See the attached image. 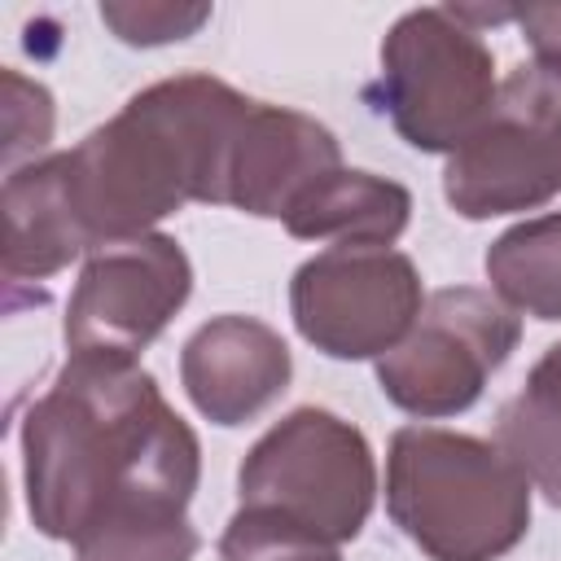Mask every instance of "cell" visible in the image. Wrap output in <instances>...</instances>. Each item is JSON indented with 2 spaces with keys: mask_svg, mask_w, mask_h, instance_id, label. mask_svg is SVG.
I'll list each match as a JSON object with an SVG mask.
<instances>
[{
  "mask_svg": "<svg viewBox=\"0 0 561 561\" xmlns=\"http://www.w3.org/2000/svg\"><path fill=\"white\" fill-rule=\"evenodd\" d=\"M202 482V443L153 373L114 355H66L22 416L31 526L75 543L127 513H184Z\"/></svg>",
  "mask_w": 561,
  "mask_h": 561,
  "instance_id": "cell-1",
  "label": "cell"
},
{
  "mask_svg": "<svg viewBox=\"0 0 561 561\" xmlns=\"http://www.w3.org/2000/svg\"><path fill=\"white\" fill-rule=\"evenodd\" d=\"M250 105L232 83L184 70L140 88L66 149V193L88 250L145 237L184 202L224 206L232 140Z\"/></svg>",
  "mask_w": 561,
  "mask_h": 561,
  "instance_id": "cell-2",
  "label": "cell"
},
{
  "mask_svg": "<svg viewBox=\"0 0 561 561\" xmlns=\"http://www.w3.org/2000/svg\"><path fill=\"white\" fill-rule=\"evenodd\" d=\"M530 482L486 438L403 425L386 451V513L430 561H500L530 530Z\"/></svg>",
  "mask_w": 561,
  "mask_h": 561,
  "instance_id": "cell-3",
  "label": "cell"
},
{
  "mask_svg": "<svg viewBox=\"0 0 561 561\" xmlns=\"http://www.w3.org/2000/svg\"><path fill=\"white\" fill-rule=\"evenodd\" d=\"M495 96V53L460 9H408L386 31L368 101L412 149H460L491 118Z\"/></svg>",
  "mask_w": 561,
  "mask_h": 561,
  "instance_id": "cell-4",
  "label": "cell"
},
{
  "mask_svg": "<svg viewBox=\"0 0 561 561\" xmlns=\"http://www.w3.org/2000/svg\"><path fill=\"white\" fill-rule=\"evenodd\" d=\"M250 508L280 513L329 543H351L377 504V460L359 425L329 408L285 412L237 469Z\"/></svg>",
  "mask_w": 561,
  "mask_h": 561,
  "instance_id": "cell-5",
  "label": "cell"
},
{
  "mask_svg": "<svg viewBox=\"0 0 561 561\" xmlns=\"http://www.w3.org/2000/svg\"><path fill=\"white\" fill-rule=\"evenodd\" d=\"M522 342V320L491 289L447 285L434 289L408 337L377 359L381 394L421 421L473 408Z\"/></svg>",
  "mask_w": 561,
  "mask_h": 561,
  "instance_id": "cell-6",
  "label": "cell"
},
{
  "mask_svg": "<svg viewBox=\"0 0 561 561\" xmlns=\"http://www.w3.org/2000/svg\"><path fill=\"white\" fill-rule=\"evenodd\" d=\"M425 307L416 263L394 245H329L298 263L289 316L329 359H381Z\"/></svg>",
  "mask_w": 561,
  "mask_h": 561,
  "instance_id": "cell-7",
  "label": "cell"
},
{
  "mask_svg": "<svg viewBox=\"0 0 561 561\" xmlns=\"http://www.w3.org/2000/svg\"><path fill=\"white\" fill-rule=\"evenodd\" d=\"M193 263L167 232L110 241L83 254L66 302L61 337L70 355L136 359L188 302Z\"/></svg>",
  "mask_w": 561,
  "mask_h": 561,
  "instance_id": "cell-8",
  "label": "cell"
},
{
  "mask_svg": "<svg viewBox=\"0 0 561 561\" xmlns=\"http://www.w3.org/2000/svg\"><path fill=\"white\" fill-rule=\"evenodd\" d=\"M552 149L530 110L500 88L491 118L447 153L443 197L460 219H495L539 210L557 197Z\"/></svg>",
  "mask_w": 561,
  "mask_h": 561,
  "instance_id": "cell-9",
  "label": "cell"
},
{
  "mask_svg": "<svg viewBox=\"0 0 561 561\" xmlns=\"http://www.w3.org/2000/svg\"><path fill=\"white\" fill-rule=\"evenodd\" d=\"M294 377L285 337L254 316H215L180 351V381L188 403L210 425H245L267 412Z\"/></svg>",
  "mask_w": 561,
  "mask_h": 561,
  "instance_id": "cell-10",
  "label": "cell"
},
{
  "mask_svg": "<svg viewBox=\"0 0 561 561\" xmlns=\"http://www.w3.org/2000/svg\"><path fill=\"white\" fill-rule=\"evenodd\" d=\"M337 167L342 145L324 123L289 105L254 101L232 140L224 206L254 219H285L289 206Z\"/></svg>",
  "mask_w": 561,
  "mask_h": 561,
  "instance_id": "cell-11",
  "label": "cell"
},
{
  "mask_svg": "<svg viewBox=\"0 0 561 561\" xmlns=\"http://www.w3.org/2000/svg\"><path fill=\"white\" fill-rule=\"evenodd\" d=\"M0 210H4V263L0 267H4L9 289L48 280L61 267H70L79 254H88V237L66 193L61 153H44L9 171L0 188Z\"/></svg>",
  "mask_w": 561,
  "mask_h": 561,
  "instance_id": "cell-12",
  "label": "cell"
},
{
  "mask_svg": "<svg viewBox=\"0 0 561 561\" xmlns=\"http://www.w3.org/2000/svg\"><path fill=\"white\" fill-rule=\"evenodd\" d=\"M412 219V193L399 180L337 167L320 175L280 219L298 241L333 245H394Z\"/></svg>",
  "mask_w": 561,
  "mask_h": 561,
  "instance_id": "cell-13",
  "label": "cell"
},
{
  "mask_svg": "<svg viewBox=\"0 0 561 561\" xmlns=\"http://www.w3.org/2000/svg\"><path fill=\"white\" fill-rule=\"evenodd\" d=\"M491 294L535 320H561V210L513 224L486 245Z\"/></svg>",
  "mask_w": 561,
  "mask_h": 561,
  "instance_id": "cell-14",
  "label": "cell"
},
{
  "mask_svg": "<svg viewBox=\"0 0 561 561\" xmlns=\"http://www.w3.org/2000/svg\"><path fill=\"white\" fill-rule=\"evenodd\" d=\"M495 447L552 508H561V408L513 394L495 416Z\"/></svg>",
  "mask_w": 561,
  "mask_h": 561,
  "instance_id": "cell-15",
  "label": "cell"
},
{
  "mask_svg": "<svg viewBox=\"0 0 561 561\" xmlns=\"http://www.w3.org/2000/svg\"><path fill=\"white\" fill-rule=\"evenodd\" d=\"M197 543L184 513H127L75 539V561H193Z\"/></svg>",
  "mask_w": 561,
  "mask_h": 561,
  "instance_id": "cell-16",
  "label": "cell"
},
{
  "mask_svg": "<svg viewBox=\"0 0 561 561\" xmlns=\"http://www.w3.org/2000/svg\"><path fill=\"white\" fill-rule=\"evenodd\" d=\"M219 561H342V548L280 513L237 504L219 535Z\"/></svg>",
  "mask_w": 561,
  "mask_h": 561,
  "instance_id": "cell-17",
  "label": "cell"
},
{
  "mask_svg": "<svg viewBox=\"0 0 561 561\" xmlns=\"http://www.w3.org/2000/svg\"><path fill=\"white\" fill-rule=\"evenodd\" d=\"M0 118H4V167L9 171H18L22 158L26 162L44 158L53 127H57V105L39 79H26L22 70L4 66L0 70Z\"/></svg>",
  "mask_w": 561,
  "mask_h": 561,
  "instance_id": "cell-18",
  "label": "cell"
},
{
  "mask_svg": "<svg viewBox=\"0 0 561 561\" xmlns=\"http://www.w3.org/2000/svg\"><path fill=\"white\" fill-rule=\"evenodd\" d=\"M101 22L131 48H158V44H175L197 35L210 22V4H171V0H105L101 4Z\"/></svg>",
  "mask_w": 561,
  "mask_h": 561,
  "instance_id": "cell-19",
  "label": "cell"
},
{
  "mask_svg": "<svg viewBox=\"0 0 561 561\" xmlns=\"http://www.w3.org/2000/svg\"><path fill=\"white\" fill-rule=\"evenodd\" d=\"M508 96H517L530 118L539 123L548 149H552V167H557V188H561V75L535 66V61H522L517 70H508V79L500 83Z\"/></svg>",
  "mask_w": 561,
  "mask_h": 561,
  "instance_id": "cell-20",
  "label": "cell"
},
{
  "mask_svg": "<svg viewBox=\"0 0 561 561\" xmlns=\"http://www.w3.org/2000/svg\"><path fill=\"white\" fill-rule=\"evenodd\" d=\"M513 22L522 31V39L535 53V66L561 75V4H526L513 9Z\"/></svg>",
  "mask_w": 561,
  "mask_h": 561,
  "instance_id": "cell-21",
  "label": "cell"
},
{
  "mask_svg": "<svg viewBox=\"0 0 561 561\" xmlns=\"http://www.w3.org/2000/svg\"><path fill=\"white\" fill-rule=\"evenodd\" d=\"M522 394H530V399H539V403H548V408H561V342H552V346L535 359V368H530Z\"/></svg>",
  "mask_w": 561,
  "mask_h": 561,
  "instance_id": "cell-22",
  "label": "cell"
}]
</instances>
